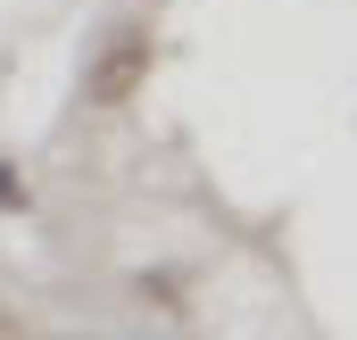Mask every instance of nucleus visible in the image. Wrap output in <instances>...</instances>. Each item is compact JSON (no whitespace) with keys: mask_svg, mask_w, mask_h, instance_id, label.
I'll return each mask as SVG.
<instances>
[{"mask_svg":"<svg viewBox=\"0 0 357 340\" xmlns=\"http://www.w3.org/2000/svg\"><path fill=\"white\" fill-rule=\"evenodd\" d=\"M150 67H158V33L142 17H116L84 59V100L91 108H125L133 91H150Z\"/></svg>","mask_w":357,"mask_h":340,"instance_id":"obj_1","label":"nucleus"},{"mask_svg":"<svg viewBox=\"0 0 357 340\" xmlns=\"http://www.w3.org/2000/svg\"><path fill=\"white\" fill-rule=\"evenodd\" d=\"M0 340H8V316H0Z\"/></svg>","mask_w":357,"mask_h":340,"instance_id":"obj_2","label":"nucleus"}]
</instances>
